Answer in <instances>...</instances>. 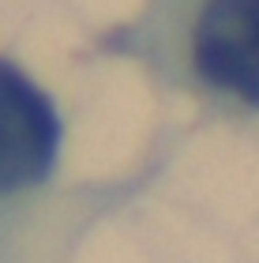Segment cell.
Segmentation results:
<instances>
[{
    "label": "cell",
    "instance_id": "1",
    "mask_svg": "<svg viewBox=\"0 0 259 263\" xmlns=\"http://www.w3.org/2000/svg\"><path fill=\"white\" fill-rule=\"evenodd\" d=\"M188 61L210 90L259 109V0H203Z\"/></svg>",
    "mask_w": 259,
    "mask_h": 263
},
{
    "label": "cell",
    "instance_id": "2",
    "mask_svg": "<svg viewBox=\"0 0 259 263\" xmlns=\"http://www.w3.org/2000/svg\"><path fill=\"white\" fill-rule=\"evenodd\" d=\"M56 151L61 121L53 102L11 61H0V199L42 184Z\"/></svg>",
    "mask_w": 259,
    "mask_h": 263
}]
</instances>
